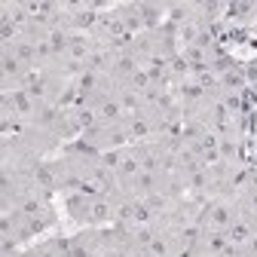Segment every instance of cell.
Here are the masks:
<instances>
[{"instance_id":"cell-3","label":"cell","mask_w":257,"mask_h":257,"mask_svg":"<svg viewBox=\"0 0 257 257\" xmlns=\"http://www.w3.org/2000/svg\"><path fill=\"white\" fill-rule=\"evenodd\" d=\"M254 233H257V220H251V217H248V214H242V211H239V217L230 223V230H227L230 242H233V245H239V248H242Z\"/></svg>"},{"instance_id":"cell-1","label":"cell","mask_w":257,"mask_h":257,"mask_svg":"<svg viewBox=\"0 0 257 257\" xmlns=\"http://www.w3.org/2000/svg\"><path fill=\"white\" fill-rule=\"evenodd\" d=\"M236 217H239L236 196H211V199L202 202V208L196 214V223H199L202 233H208V230H223V233H227Z\"/></svg>"},{"instance_id":"cell-2","label":"cell","mask_w":257,"mask_h":257,"mask_svg":"<svg viewBox=\"0 0 257 257\" xmlns=\"http://www.w3.org/2000/svg\"><path fill=\"white\" fill-rule=\"evenodd\" d=\"M28 71H31V68L16 55L13 46H7V43L0 46V89H4V92H16V89H22Z\"/></svg>"}]
</instances>
